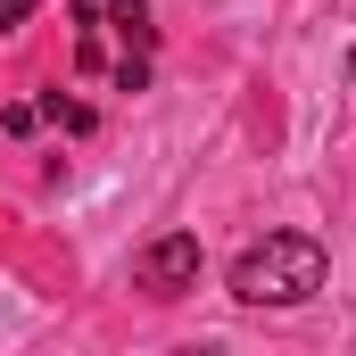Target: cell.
I'll return each instance as SVG.
<instances>
[{
	"mask_svg": "<svg viewBox=\"0 0 356 356\" xmlns=\"http://www.w3.org/2000/svg\"><path fill=\"white\" fill-rule=\"evenodd\" d=\"M75 75L99 91H141L158 58V25L141 0H75Z\"/></svg>",
	"mask_w": 356,
	"mask_h": 356,
	"instance_id": "6da1fadb",
	"label": "cell"
},
{
	"mask_svg": "<svg viewBox=\"0 0 356 356\" xmlns=\"http://www.w3.org/2000/svg\"><path fill=\"white\" fill-rule=\"evenodd\" d=\"M315 290H323V241H307V232H266L257 249L232 257V298H249V307H298Z\"/></svg>",
	"mask_w": 356,
	"mask_h": 356,
	"instance_id": "7a4b0ae2",
	"label": "cell"
},
{
	"mask_svg": "<svg viewBox=\"0 0 356 356\" xmlns=\"http://www.w3.org/2000/svg\"><path fill=\"white\" fill-rule=\"evenodd\" d=\"M141 282H149L158 298L191 290V282H199V241H191V232H166V241H149V249H141Z\"/></svg>",
	"mask_w": 356,
	"mask_h": 356,
	"instance_id": "3957f363",
	"label": "cell"
},
{
	"mask_svg": "<svg viewBox=\"0 0 356 356\" xmlns=\"http://www.w3.org/2000/svg\"><path fill=\"white\" fill-rule=\"evenodd\" d=\"M42 124H67V133H83V124H91V108H75L67 91H42Z\"/></svg>",
	"mask_w": 356,
	"mask_h": 356,
	"instance_id": "277c9868",
	"label": "cell"
},
{
	"mask_svg": "<svg viewBox=\"0 0 356 356\" xmlns=\"http://www.w3.org/2000/svg\"><path fill=\"white\" fill-rule=\"evenodd\" d=\"M0 124H8V133H33V124H42V99H17V108H8Z\"/></svg>",
	"mask_w": 356,
	"mask_h": 356,
	"instance_id": "5b68a950",
	"label": "cell"
},
{
	"mask_svg": "<svg viewBox=\"0 0 356 356\" xmlns=\"http://www.w3.org/2000/svg\"><path fill=\"white\" fill-rule=\"evenodd\" d=\"M25 17H33V0H0V33H17Z\"/></svg>",
	"mask_w": 356,
	"mask_h": 356,
	"instance_id": "8992f818",
	"label": "cell"
},
{
	"mask_svg": "<svg viewBox=\"0 0 356 356\" xmlns=\"http://www.w3.org/2000/svg\"><path fill=\"white\" fill-rule=\"evenodd\" d=\"M348 83H356V50H348Z\"/></svg>",
	"mask_w": 356,
	"mask_h": 356,
	"instance_id": "52a82bcc",
	"label": "cell"
}]
</instances>
